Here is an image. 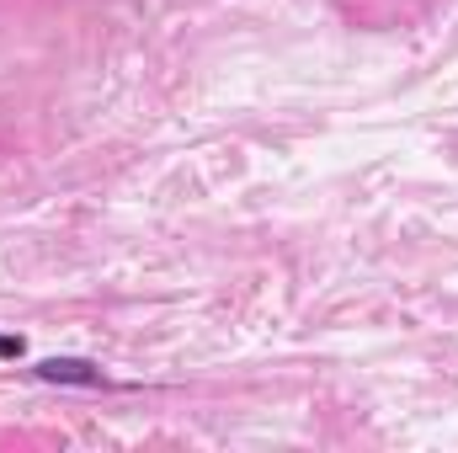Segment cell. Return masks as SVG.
<instances>
[{
    "label": "cell",
    "instance_id": "obj_1",
    "mask_svg": "<svg viewBox=\"0 0 458 453\" xmlns=\"http://www.w3.org/2000/svg\"><path fill=\"white\" fill-rule=\"evenodd\" d=\"M43 379H70V384H102L91 363H43Z\"/></svg>",
    "mask_w": 458,
    "mask_h": 453
},
{
    "label": "cell",
    "instance_id": "obj_2",
    "mask_svg": "<svg viewBox=\"0 0 458 453\" xmlns=\"http://www.w3.org/2000/svg\"><path fill=\"white\" fill-rule=\"evenodd\" d=\"M0 357H21V341H16V337H0Z\"/></svg>",
    "mask_w": 458,
    "mask_h": 453
}]
</instances>
